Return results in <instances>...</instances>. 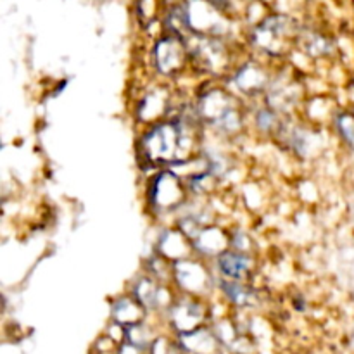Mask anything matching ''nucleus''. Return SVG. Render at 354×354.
I'll return each mask as SVG.
<instances>
[{
    "mask_svg": "<svg viewBox=\"0 0 354 354\" xmlns=\"http://www.w3.org/2000/svg\"><path fill=\"white\" fill-rule=\"evenodd\" d=\"M220 268L223 270L228 277L239 279V277L248 270V259L242 258V256L239 254H225L223 258L220 259Z\"/></svg>",
    "mask_w": 354,
    "mask_h": 354,
    "instance_id": "obj_1",
    "label": "nucleus"
},
{
    "mask_svg": "<svg viewBox=\"0 0 354 354\" xmlns=\"http://www.w3.org/2000/svg\"><path fill=\"white\" fill-rule=\"evenodd\" d=\"M227 289H230V290H237V286H227ZM241 287H239V292L237 294H235V296H232V297H234V301H242L241 299V296H242V292H241Z\"/></svg>",
    "mask_w": 354,
    "mask_h": 354,
    "instance_id": "obj_2",
    "label": "nucleus"
}]
</instances>
